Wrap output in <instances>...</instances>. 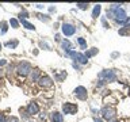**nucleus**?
Listing matches in <instances>:
<instances>
[{
    "instance_id": "19",
    "label": "nucleus",
    "mask_w": 130,
    "mask_h": 122,
    "mask_svg": "<svg viewBox=\"0 0 130 122\" xmlns=\"http://www.w3.org/2000/svg\"><path fill=\"white\" fill-rule=\"evenodd\" d=\"M10 24H11V26L14 27V28H18V27H19V23H18V20H16V19H14V18H11V20H10Z\"/></svg>"
},
{
    "instance_id": "18",
    "label": "nucleus",
    "mask_w": 130,
    "mask_h": 122,
    "mask_svg": "<svg viewBox=\"0 0 130 122\" xmlns=\"http://www.w3.org/2000/svg\"><path fill=\"white\" fill-rule=\"evenodd\" d=\"M77 7L80 8V10H88V7H89V4H87V3H77L76 4Z\"/></svg>"
},
{
    "instance_id": "11",
    "label": "nucleus",
    "mask_w": 130,
    "mask_h": 122,
    "mask_svg": "<svg viewBox=\"0 0 130 122\" xmlns=\"http://www.w3.org/2000/svg\"><path fill=\"white\" fill-rule=\"evenodd\" d=\"M50 121L52 122H64V117H62V114L58 113V111H53L50 114Z\"/></svg>"
},
{
    "instance_id": "9",
    "label": "nucleus",
    "mask_w": 130,
    "mask_h": 122,
    "mask_svg": "<svg viewBox=\"0 0 130 122\" xmlns=\"http://www.w3.org/2000/svg\"><path fill=\"white\" fill-rule=\"evenodd\" d=\"M75 96L77 98V99H80V100L87 99V89H85L84 87H77L75 89Z\"/></svg>"
},
{
    "instance_id": "14",
    "label": "nucleus",
    "mask_w": 130,
    "mask_h": 122,
    "mask_svg": "<svg viewBox=\"0 0 130 122\" xmlns=\"http://www.w3.org/2000/svg\"><path fill=\"white\" fill-rule=\"evenodd\" d=\"M98 53V49L96 48H91V49H88L87 52H85V57L87 58H91V57H93Z\"/></svg>"
},
{
    "instance_id": "4",
    "label": "nucleus",
    "mask_w": 130,
    "mask_h": 122,
    "mask_svg": "<svg viewBox=\"0 0 130 122\" xmlns=\"http://www.w3.org/2000/svg\"><path fill=\"white\" fill-rule=\"evenodd\" d=\"M67 56L72 57L75 63H80V64H83V65H84V64H87V61H88V58L85 57V54H81V53H77V52H75V50H71V52H69Z\"/></svg>"
},
{
    "instance_id": "20",
    "label": "nucleus",
    "mask_w": 130,
    "mask_h": 122,
    "mask_svg": "<svg viewBox=\"0 0 130 122\" xmlns=\"http://www.w3.org/2000/svg\"><path fill=\"white\" fill-rule=\"evenodd\" d=\"M77 42H79V45L81 46V49H85L87 46H85V39L84 38H77Z\"/></svg>"
},
{
    "instance_id": "16",
    "label": "nucleus",
    "mask_w": 130,
    "mask_h": 122,
    "mask_svg": "<svg viewBox=\"0 0 130 122\" xmlns=\"http://www.w3.org/2000/svg\"><path fill=\"white\" fill-rule=\"evenodd\" d=\"M38 75H39V71H38V69H34V71H31V73H30V79H31V81H35L37 79H38Z\"/></svg>"
},
{
    "instance_id": "21",
    "label": "nucleus",
    "mask_w": 130,
    "mask_h": 122,
    "mask_svg": "<svg viewBox=\"0 0 130 122\" xmlns=\"http://www.w3.org/2000/svg\"><path fill=\"white\" fill-rule=\"evenodd\" d=\"M37 16H38V19L43 20V22H49V16H47V15H41V14H38Z\"/></svg>"
},
{
    "instance_id": "28",
    "label": "nucleus",
    "mask_w": 130,
    "mask_h": 122,
    "mask_svg": "<svg viewBox=\"0 0 130 122\" xmlns=\"http://www.w3.org/2000/svg\"><path fill=\"white\" fill-rule=\"evenodd\" d=\"M6 64H7L6 60H0V67H2V65H6Z\"/></svg>"
},
{
    "instance_id": "8",
    "label": "nucleus",
    "mask_w": 130,
    "mask_h": 122,
    "mask_svg": "<svg viewBox=\"0 0 130 122\" xmlns=\"http://www.w3.org/2000/svg\"><path fill=\"white\" fill-rule=\"evenodd\" d=\"M62 111L64 114H75L77 111V106L76 104H73V103H64L62 104Z\"/></svg>"
},
{
    "instance_id": "6",
    "label": "nucleus",
    "mask_w": 130,
    "mask_h": 122,
    "mask_svg": "<svg viewBox=\"0 0 130 122\" xmlns=\"http://www.w3.org/2000/svg\"><path fill=\"white\" fill-rule=\"evenodd\" d=\"M38 84L41 88H50L53 85V80L49 76H41L38 79Z\"/></svg>"
},
{
    "instance_id": "7",
    "label": "nucleus",
    "mask_w": 130,
    "mask_h": 122,
    "mask_svg": "<svg viewBox=\"0 0 130 122\" xmlns=\"http://www.w3.org/2000/svg\"><path fill=\"white\" fill-rule=\"evenodd\" d=\"M62 33H64V35L71 37V35H73L76 33V27L73 26V24H71V23H64L62 24Z\"/></svg>"
},
{
    "instance_id": "5",
    "label": "nucleus",
    "mask_w": 130,
    "mask_h": 122,
    "mask_svg": "<svg viewBox=\"0 0 130 122\" xmlns=\"http://www.w3.org/2000/svg\"><path fill=\"white\" fill-rule=\"evenodd\" d=\"M100 114H102V117H103L106 121H111L112 118L115 117L117 111H115V109H114V107H107V106H106V107L102 109Z\"/></svg>"
},
{
    "instance_id": "13",
    "label": "nucleus",
    "mask_w": 130,
    "mask_h": 122,
    "mask_svg": "<svg viewBox=\"0 0 130 122\" xmlns=\"http://www.w3.org/2000/svg\"><path fill=\"white\" fill-rule=\"evenodd\" d=\"M20 23H22L23 26L27 28V30H35V26H34V24H31L30 22H27L26 19H20Z\"/></svg>"
},
{
    "instance_id": "24",
    "label": "nucleus",
    "mask_w": 130,
    "mask_h": 122,
    "mask_svg": "<svg viewBox=\"0 0 130 122\" xmlns=\"http://www.w3.org/2000/svg\"><path fill=\"white\" fill-rule=\"evenodd\" d=\"M6 122H19V119L16 117H10V118H7Z\"/></svg>"
},
{
    "instance_id": "2",
    "label": "nucleus",
    "mask_w": 130,
    "mask_h": 122,
    "mask_svg": "<svg viewBox=\"0 0 130 122\" xmlns=\"http://www.w3.org/2000/svg\"><path fill=\"white\" fill-rule=\"evenodd\" d=\"M32 71V67L30 63H27V61H22L18 67H16V72H18L19 76H27L30 75Z\"/></svg>"
},
{
    "instance_id": "27",
    "label": "nucleus",
    "mask_w": 130,
    "mask_h": 122,
    "mask_svg": "<svg viewBox=\"0 0 130 122\" xmlns=\"http://www.w3.org/2000/svg\"><path fill=\"white\" fill-rule=\"evenodd\" d=\"M7 119H6V117L3 115V114H0V122H6Z\"/></svg>"
},
{
    "instance_id": "15",
    "label": "nucleus",
    "mask_w": 130,
    "mask_h": 122,
    "mask_svg": "<svg viewBox=\"0 0 130 122\" xmlns=\"http://www.w3.org/2000/svg\"><path fill=\"white\" fill-rule=\"evenodd\" d=\"M100 11H102V6L100 4H96L95 7H93V12H92V18H98L100 14Z\"/></svg>"
},
{
    "instance_id": "31",
    "label": "nucleus",
    "mask_w": 130,
    "mask_h": 122,
    "mask_svg": "<svg viewBox=\"0 0 130 122\" xmlns=\"http://www.w3.org/2000/svg\"><path fill=\"white\" fill-rule=\"evenodd\" d=\"M112 122H118V121H112Z\"/></svg>"
},
{
    "instance_id": "17",
    "label": "nucleus",
    "mask_w": 130,
    "mask_h": 122,
    "mask_svg": "<svg viewBox=\"0 0 130 122\" xmlns=\"http://www.w3.org/2000/svg\"><path fill=\"white\" fill-rule=\"evenodd\" d=\"M118 33H119L121 35H129V34H130V27H127V26H125L123 28H121V30L118 31Z\"/></svg>"
},
{
    "instance_id": "26",
    "label": "nucleus",
    "mask_w": 130,
    "mask_h": 122,
    "mask_svg": "<svg viewBox=\"0 0 130 122\" xmlns=\"http://www.w3.org/2000/svg\"><path fill=\"white\" fill-rule=\"evenodd\" d=\"M102 23H103L104 28H108V27H110L108 24H107V20H106V18H102Z\"/></svg>"
},
{
    "instance_id": "30",
    "label": "nucleus",
    "mask_w": 130,
    "mask_h": 122,
    "mask_svg": "<svg viewBox=\"0 0 130 122\" xmlns=\"http://www.w3.org/2000/svg\"><path fill=\"white\" fill-rule=\"evenodd\" d=\"M2 75H3V72H2V69H0V77H2Z\"/></svg>"
},
{
    "instance_id": "1",
    "label": "nucleus",
    "mask_w": 130,
    "mask_h": 122,
    "mask_svg": "<svg viewBox=\"0 0 130 122\" xmlns=\"http://www.w3.org/2000/svg\"><path fill=\"white\" fill-rule=\"evenodd\" d=\"M98 77H99L100 81H103V83H111V81H115V79H117L115 73H114V71H111V69H104V71H102L99 75H98Z\"/></svg>"
},
{
    "instance_id": "32",
    "label": "nucleus",
    "mask_w": 130,
    "mask_h": 122,
    "mask_svg": "<svg viewBox=\"0 0 130 122\" xmlns=\"http://www.w3.org/2000/svg\"><path fill=\"white\" fill-rule=\"evenodd\" d=\"M0 49H2V45H0Z\"/></svg>"
},
{
    "instance_id": "3",
    "label": "nucleus",
    "mask_w": 130,
    "mask_h": 122,
    "mask_svg": "<svg viewBox=\"0 0 130 122\" xmlns=\"http://www.w3.org/2000/svg\"><path fill=\"white\" fill-rule=\"evenodd\" d=\"M114 19H115V22L118 24H126L129 20V16L126 14V11L123 8H118L115 11V15H114Z\"/></svg>"
},
{
    "instance_id": "25",
    "label": "nucleus",
    "mask_w": 130,
    "mask_h": 122,
    "mask_svg": "<svg viewBox=\"0 0 130 122\" xmlns=\"http://www.w3.org/2000/svg\"><path fill=\"white\" fill-rule=\"evenodd\" d=\"M6 31H7V23L6 22H2V33L4 34Z\"/></svg>"
},
{
    "instance_id": "12",
    "label": "nucleus",
    "mask_w": 130,
    "mask_h": 122,
    "mask_svg": "<svg viewBox=\"0 0 130 122\" xmlns=\"http://www.w3.org/2000/svg\"><path fill=\"white\" fill-rule=\"evenodd\" d=\"M61 46H62V49L65 50V54H68L69 52H71V49H72V45H71V42H69L68 39H65L62 43H61Z\"/></svg>"
},
{
    "instance_id": "10",
    "label": "nucleus",
    "mask_w": 130,
    "mask_h": 122,
    "mask_svg": "<svg viewBox=\"0 0 130 122\" xmlns=\"http://www.w3.org/2000/svg\"><path fill=\"white\" fill-rule=\"evenodd\" d=\"M39 111V107L38 104L35 103V102H31V103H28L27 106V114L28 115H34V114H38Z\"/></svg>"
},
{
    "instance_id": "29",
    "label": "nucleus",
    "mask_w": 130,
    "mask_h": 122,
    "mask_svg": "<svg viewBox=\"0 0 130 122\" xmlns=\"http://www.w3.org/2000/svg\"><path fill=\"white\" fill-rule=\"evenodd\" d=\"M93 121H95V122H103V121L100 119V118H95V119H93Z\"/></svg>"
},
{
    "instance_id": "23",
    "label": "nucleus",
    "mask_w": 130,
    "mask_h": 122,
    "mask_svg": "<svg viewBox=\"0 0 130 122\" xmlns=\"http://www.w3.org/2000/svg\"><path fill=\"white\" fill-rule=\"evenodd\" d=\"M26 18H28V14L26 11H23V12H20V14H19V19H26Z\"/></svg>"
},
{
    "instance_id": "22",
    "label": "nucleus",
    "mask_w": 130,
    "mask_h": 122,
    "mask_svg": "<svg viewBox=\"0 0 130 122\" xmlns=\"http://www.w3.org/2000/svg\"><path fill=\"white\" fill-rule=\"evenodd\" d=\"M16 45H18V41H12V42H7L6 46H8V48H16Z\"/></svg>"
}]
</instances>
